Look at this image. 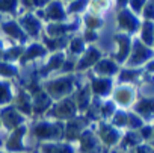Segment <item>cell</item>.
Wrapping results in <instances>:
<instances>
[{
    "instance_id": "48",
    "label": "cell",
    "mask_w": 154,
    "mask_h": 153,
    "mask_svg": "<svg viewBox=\"0 0 154 153\" xmlns=\"http://www.w3.org/2000/svg\"><path fill=\"white\" fill-rule=\"evenodd\" d=\"M152 49H154V47H152Z\"/></svg>"
},
{
    "instance_id": "27",
    "label": "cell",
    "mask_w": 154,
    "mask_h": 153,
    "mask_svg": "<svg viewBox=\"0 0 154 153\" xmlns=\"http://www.w3.org/2000/svg\"><path fill=\"white\" fill-rule=\"evenodd\" d=\"M14 87L11 84V81H5V79H0V108L8 106L12 103L14 100Z\"/></svg>"
},
{
    "instance_id": "40",
    "label": "cell",
    "mask_w": 154,
    "mask_h": 153,
    "mask_svg": "<svg viewBox=\"0 0 154 153\" xmlns=\"http://www.w3.org/2000/svg\"><path fill=\"white\" fill-rule=\"evenodd\" d=\"M97 38H98L97 30H89V29H86V30H85V35H83L85 43H92V41H95Z\"/></svg>"
},
{
    "instance_id": "26",
    "label": "cell",
    "mask_w": 154,
    "mask_h": 153,
    "mask_svg": "<svg viewBox=\"0 0 154 153\" xmlns=\"http://www.w3.org/2000/svg\"><path fill=\"white\" fill-rule=\"evenodd\" d=\"M143 76L142 68H131V67H124L118 73V82L122 85H133L139 82Z\"/></svg>"
},
{
    "instance_id": "25",
    "label": "cell",
    "mask_w": 154,
    "mask_h": 153,
    "mask_svg": "<svg viewBox=\"0 0 154 153\" xmlns=\"http://www.w3.org/2000/svg\"><path fill=\"white\" fill-rule=\"evenodd\" d=\"M39 153H77L74 144L66 141H54V142H41L38 144Z\"/></svg>"
},
{
    "instance_id": "24",
    "label": "cell",
    "mask_w": 154,
    "mask_h": 153,
    "mask_svg": "<svg viewBox=\"0 0 154 153\" xmlns=\"http://www.w3.org/2000/svg\"><path fill=\"white\" fill-rule=\"evenodd\" d=\"M48 55V50L45 49V46L42 44V43H39V41H35V43H30L26 49H24V52H23V55H21V58H20V64H26V62H30V61H36V59H39V58H45Z\"/></svg>"
},
{
    "instance_id": "23",
    "label": "cell",
    "mask_w": 154,
    "mask_h": 153,
    "mask_svg": "<svg viewBox=\"0 0 154 153\" xmlns=\"http://www.w3.org/2000/svg\"><path fill=\"white\" fill-rule=\"evenodd\" d=\"M66 59V53L65 52H54L48 56L47 62L42 65V68L39 70L41 76L44 78V76H48L51 73H57L59 70H62L63 67V62Z\"/></svg>"
},
{
    "instance_id": "8",
    "label": "cell",
    "mask_w": 154,
    "mask_h": 153,
    "mask_svg": "<svg viewBox=\"0 0 154 153\" xmlns=\"http://www.w3.org/2000/svg\"><path fill=\"white\" fill-rule=\"evenodd\" d=\"M95 126H97L95 133L103 147H115L121 142L122 130L116 129L109 121H98V123H95Z\"/></svg>"
},
{
    "instance_id": "5",
    "label": "cell",
    "mask_w": 154,
    "mask_h": 153,
    "mask_svg": "<svg viewBox=\"0 0 154 153\" xmlns=\"http://www.w3.org/2000/svg\"><path fill=\"white\" fill-rule=\"evenodd\" d=\"M29 133V127L26 124L9 132L3 142V151L6 153H27L29 147L26 145V135Z\"/></svg>"
},
{
    "instance_id": "18",
    "label": "cell",
    "mask_w": 154,
    "mask_h": 153,
    "mask_svg": "<svg viewBox=\"0 0 154 153\" xmlns=\"http://www.w3.org/2000/svg\"><path fill=\"white\" fill-rule=\"evenodd\" d=\"M53 103L54 102L51 100V97L44 90H41L39 93L32 96V115H35V117L47 115V112L50 111Z\"/></svg>"
},
{
    "instance_id": "38",
    "label": "cell",
    "mask_w": 154,
    "mask_h": 153,
    "mask_svg": "<svg viewBox=\"0 0 154 153\" xmlns=\"http://www.w3.org/2000/svg\"><path fill=\"white\" fill-rule=\"evenodd\" d=\"M143 20L146 21H154V2L152 0H148V3L145 5L143 11H142Z\"/></svg>"
},
{
    "instance_id": "45",
    "label": "cell",
    "mask_w": 154,
    "mask_h": 153,
    "mask_svg": "<svg viewBox=\"0 0 154 153\" xmlns=\"http://www.w3.org/2000/svg\"><path fill=\"white\" fill-rule=\"evenodd\" d=\"M152 145H154V139H152Z\"/></svg>"
},
{
    "instance_id": "14",
    "label": "cell",
    "mask_w": 154,
    "mask_h": 153,
    "mask_svg": "<svg viewBox=\"0 0 154 153\" xmlns=\"http://www.w3.org/2000/svg\"><path fill=\"white\" fill-rule=\"evenodd\" d=\"M116 23L121 29V32H125V33H133V32H137L139 27H140V20L136 17V14H133L128 8H122L119 9L118 15H116Z\"/></svg>"
},
{
    "instance_id": "36",
    "label": "cell",
    "mask_w": 154,
    "mask_h": 153,
    "mask_svg": "<svg viewBox=\"0 0 154 153\" xmlns=\"http://www.w3.org/2000/svg\"><path fill=\"white\" fill-rule=\"evenodd\" d=\"M20 5V0H0V12L15 15Z\"/></svg>"
},
{
    "instance_id": "22",
    "label": "cell",
    "mask_w": 154,
    "mask_h": 153,
    "mask_svg": "<svg viewBox=\"0 0 154 153\" xmlns=\"http://www.w3.org/2000/svg\"><path fill=\"white\" fill-rule=\"evenodd\" d=\"M12 106H15V109H18L24 117H30L32 115V96L26 88H21L15 93L14 100L11 103Z\"/></svg>"
},
{
    "instance_id": "30",
    "label": "cell",
    "mask_w": 154,
    "mask_h": 153,
    "mask_svg": "<svg viewBox=\"0 0 154 153\" xmlns=\"http://www.w3.org/2000/svg\"><path fill=\"white\" fill-rule=\"evenodd\" d=\"M20 76V70L14 62H6V61H0V79H14Z\"/></svg>"
},
{
    "instance_id": "3",
    "label": "cell",
    "mask_w": 154,
    "mask_h": 153,
    "mask_svg": "<svg viewBox=\"0 0 154 153\" xmlns=\"http://www.w3.org/2000/svg\"><path fill=\"white\" fill-rule=\"evenodd\" d=\"M77 115H79V111H77V106H75L72 97L69 96V97H65L62 100L54 102L45 117H48L50 120L65 123V121H68V120H71Z\"/></svg>"
},
{
    "instance_id": "15",
    "label": "cell",
    "mask_w": 154,
    "mask_h": 153,
    "mask_svg": "<svg viewBox=\"0 0 154 153\" xmlns=\"http://www.w3.org/2000/svg\"><path fill=\"white\" fill-rule=\"evenodd\" d=\"M77 142H79V148H80V153H98L101 150V142L94 130V127H89L86 129L80 138L77 139Z\"/></svg>"
},
{
    "instance_id": "33",
    "label": "cell",
    "mask_w": 154,
    "mask_h": 153,
    "mask_svg": "<svg viewBox=\"0 0 154 153\" xmlns=\"http://www.w3.org/2000/svg\"><path fill=\"white\" fill-rule=\"evenodd\" d=\"M110 6V0H91L89 2V9H91V14L94 15H100L104 14Z\"/></svg>"
},
{
    "instance_id": "43",
    "label": "cell",
    "mask_w": 154,
    "mask_h": 153,
    "mask_svg": "<svg viewBox=\"0 0 154 153\" xmlns=\"http://www.w3.org/2000/svg\"><path fill=\"white\" fill-rule=\"evenodd\" d=\"M33 153H39V150H38V148H36V150H35V151H33Z\"/></svg>"
},
{
    "instance_id": "31",
    "label": "cell",
    "mask_w": 154,
    "mask_h": 153,
    "mask_svg": "<svg viewBox=\"0 0 154 153\" xmlns=\"http://www.w3.org/2000/svg\"><path fill=\"white\" fill-rule=\"evenodd\" d=\"M86 50V44H85V40L83 37H72L69 38V43H68V52H69V56L72 58H77V56H82V53Z\"/></svg>"
},
{
    "instance_id": "17",
    "label": "cell",
    "mask_w": 154,
    "mask_h": 153,
    "mask_svg": "<svg viewBox=\"0 0 154 153\" xmlns=\"http://www.w3.org/2000/svg\"><path fill=\"white\" fill-rule=\"evenodd\" d=\"M131 111L136 112L143 123H152L154 121V97H142L139 100L134 102V105L131 106Z\"/></svg>"
},
{
    "instance_id": "46",
    "label": "cell",
    "mask_w": 154,
    "mask_h": 153,
    "mask_svg": "<svg viewBox=\"0 0 154 153\" xmlns=\"http://www.w3.org/2000/svg\"><path fill=\"white\" fill-rule=\"evenodd\" d=\"M0 127H2V123H0Z\"/></svg>"
},
{
    "instance_id": "29",
    "label": "cell",
    "mask_w": 154,
    "mask_h": 153,
    "mask_svg": "<svg viewBox=\"0 0 154 153\" xmlns=\"http://www.w3.org/2000/svg\"><path fill=\"white\" fill-rule=\"evenodd\" d=\"M140 41L149 47H154V21L143 20L140 23Z\"/></svg>"
},
{
    "instance_id": "47",
    "label": "cell",
    "mask_w": 154,
    "mask_h": 153,
    "mask_svg": "<svg viewBox=\"0 0 154 153\" xmlns=\"http://www.w3.org/2000/svg\"><path fill=\"white\" fill-rule=\"evenodd\" d=\"M69 2H72V0H69Z\"/></svg>"
},
{
    "instance_id": "7",
    "label": "cell",
    "mask_w": 154,
    "mask_h": 153,
    "mask_svg": "<svg viewBox=\"0 0 154 153\" xmlns=\"http://www.w3.org/2000/svg\"><path fill=\"white\" fill-rule=\"evenodd\" d=\"M91 124H92V123H91L83 114H79L77 117H74V118L65 121V123H63V126H65V129H63V141L71 142V144L75 142L86 129L91 127Z\"/></svg>"
},
{
    "instance_id": "20",
    "label": "cell",
    "mask_w": 154,
    "mask_h": 153,
    "mask_svg": "<svg viewBox=\"0 0 154 153\" xmlns=\"http://www.w3.org/2000/svg\"><path fill=\"white\" fill-rule=\"evenodd\" d=\"M71 97H72V100H74V103H75V106H77V111H79V114H83V112L89 108V105H91V102H92V99H94V96H92V93H91V88H89V84L75 88Z\"/></svg>"
},
{
    "instance_id": "39",
    "label": "cell",
    "mask_w": 154,
    "mask_h": 153,
    "mask_svg": "<svg viewBox=\"0 0 154 153\" xmlns=\"http://www.w3.org/2000/svg\"><path fill=\"white\" fill-rule=\"evenodd\" d=\"M133 153H154V145L149 142H142L133 148Z\"/></svg>"
},
{
    "instance_id": "37",
    "label": "cell",
    "mask_w": 154,
    "mask_h": 153,
    "mask_svg": "<svg viewBox=\"0 0 154 153\" xmlns=\"http://www.w3.org/2000/svg\"><path fill=\"white\" fill-rule=\"evenodd\" d=\"M148 3V0H128L127 8L133 12V14H142L145 5Z\"/></svg>"
},
{
    "instance_id": "44",
    "label": "cell",
    "mask_w": 154,
    "mask_h": 153,
    "mask_svg": "<svg viewBox=\"0 0 154 153\" xmlns=\"http://www.w3.org/2000/svg\"><path fill=\"white\" fill-rule=\"evenodd\" d=\"M0 153H6V151H3V150H0Z\"/></svg>"
},
{
    "instance_id": "41",
    "label": "cell",
    "mask_w": 154,
    "mask_h": 153,
    "mask_svg": "<svg viewBox=\"0 0 154 153\" xmlns=\"http://www.w3.org/2000/svg\"><path fill=\"white\" fill-rule=\"evenodd\" d=\"M145 70H146L148 73H154V58H152L148 64H145Z\"/></svg>"
},
{
    "instance_id": "4",
    "label": "cell",
    "mask_w": 154,
    "mask_h": 153,
    "mask_svg": "<svg viewBox=\"0 0 154 153\" xmlns=\"http://www.w3.org/2000/svg\"><path fill=\"white\" fill-rule=\"evenodd\" d=\"M152 58H154V49L152 47L143 44L140 40H133L131 52H130V56L125 62V67L140 68V65L148 64Z\"/></svg>"
},
{
    "instance_id": "12",
    "label": "cell",
    "mask_w": 154,
    "mask_h": 153,
    "mask_svg": "<svg viewBox=\"0 0 154 153\" xmlns=\"http://www.w3.org/2000/svg\"><path fill=\"white\" fill-rule=\"evenodd\" d=\"M89 88H91V93H92L94 97L104 100L109 96H112L115 84H113L112 78H101V76L92 74L91 81H89Z\"/></svg>"
},
{
    "instance_id": "42",
    "label": "cell",
    "mask_w": 154,
    "mask_h": 153,
    "mask_svg": "<svg viewBox=\"0 0 154 153\" xmlns=\"http://www.w3.org/2000/svg\"><path fill=\"white\" fill-rule=\"evenodd\" d=\"M5 50H6V49H5V41H3L2 38H0V55H2Z\"/></svg>"
},
{
    "instance_id": "28",
    "label": "cell",
    "mask_w": 154,
    "mask_h": 153,
    "mask_svg": "<svg viewBox=\"0 0 154 153\" xmlns=\"http://www.w3.org/2000/svg\"><path fill=\"white\" fill-rule=\"evenodd\" d=\"M143 141H142V138H140V135H139V132L137 130H125V133H122V138H121V142H119V145L122 147V148H130V150H133L134 147H137L139 144H142Z\"/></svg>"
},
{
    "instance_id": "2",
    "label": "cell",
    "mask_w": 154,
    "mask_h": 153,
    "mask_svg": "<svg viewBox=\"0 0 154 153\" xmlns=\"http://www.w3.org/2000/svg\"><path fill=\"white\" fill-rule=\"evenodd\" d=\"M42 90L51 97L53 102L62 100L65 97L72 96L75 90V78L74 74H63L57 78H50L42 82Z\"/></svg>"
},
{
    "instance_id": "6",
    "label": "cell",
    "mask_w": 154,
    "mask_h": 153,
    "mask_svg": "<svg viewBox=\"0 0 154 153\" xmlns=\"http://www.w3.org/2000/svg\"><path fill=\"white\" fill-rule=\"evenodd\" d=\"M35 14L38 18L47 23H62L68 20L66 8L62 0H51L44 9H38L35 11Z\"/></svg>"
},
{
    "instance_id": "11",
    "label": "cell",
    "mask_w": 154,
    "mask_h": 153,
    "mask_svg": "<svg viewBox=\"0 0 154 153\" xmlns=\"http://www.w3.org/2000/svg\"><path fill=\"white\" fill-rule=\"evenodd\" d=\"M112 100L119 109H127L136 102V90L133 85H119L113 88Z\"/></svg>"
},
{
    "instance_id": "35",
    "label": "cell",
    "mask_w": 154,
    "mask_h": 153,
    "mask_svg": "<svg viewBox=\"0 0 154 153\" xmlns=\"http://www.w3.org/2000/svg\"><path fill=\"white\" fill-rule=\"evenodd\" d=\"M91 0H72L69 2V5L66 6V14L72 15V14H80L82 11H85L89 6Z\"/></svg>"
},
{
    "instance_id": "10",
    "label": "cell",
    "mask_w": 154,
    "mask_h": 153,
    "mask_svg": "<svg viewBox=\"0 0 154 153\" xmlns=\"http://www.w3.org/2000/svg\"><path fill=\"white\" fill-rule=\"evenodd\" d=\"M18 23L21 26V29L26 32V35L29 38H35L38 40L42 32H44V21L41 18L36 17L35 12H26L18 18Z\"/></svg>"
},
{
    "instance_id": "19",
    "label": "cell",
    "mask_w": 154,
    "mask_h": 153,
    "mask_svg": "<svg viewBox=\"0 0 154 153\" xmlns=\"http://www.w3.org/2000/svg\"><path fill=\"white\" fill-rule=\"evenodd\" d=\"M2 30L14 41H17L18 44L24 46L27 41H29V37L26 35V32L21 29L20 23L14 18H9V20H5L2 23Z\"/></svg>"
},
{
    "instance_id": "21",
    "label": "cell",
    "mask_w": 154,
    "mask_h": 153,
    "mask_svg": "<svg viewBox=\"0 0 154 153\" xmlns=\"http://www.w3.org/2000/svg\"><path fill=\"white\" fill-rule=\"evenodd\" d=\"M121 70V65H118L113 59H100L94 68H92V73L95 76H101V78H115V76H118Z\"/></svg>"
},
{
    "instance_id": "13",
    "label": "cell",
    "mask_w": 154,
    "mask_h": 153,
    "mask_svg": "<svg viewBox=\"0 0 154 153\" xmlns=\"http://www.w3.org/2000/svg\"><path fill=\"white\" fill-rule=\"evenodd\" d=\"M131 44H133V40L128 33L125 32H118L115 35V46H116V50L113 53V61L119 65V64H125L128 56H130V52H131Z\"/></svg>"
},
{
    "instance_id": "16",
    "label": "cell",
    "mask_w": 154,
    "mask_h": 153,
    "mask_svg": "<svg viewBox=\"0 0 154 153\" xmlns=\"http://www.w3.org/2000/svg\"><path fill=\"white\" fill-rule=\"evenodd\" d=\"M101 56H103V53H101V50L98 47L88 46L86 50L79 58V61L75 62V71H85V70L94 68V65L101 59Z\"/></svg>"
},
{
    "instance_id": "1",
    "label": "cell",
    "mask_w": 154,
    "mask_h": 153,
    "mask_svg": "<svg viewBox=\"0 0 154 153\" xmlns=\"http://www.w3.org/2000/svg\"><path fill=\"white\" fill-rule=\"evenodd\" d=\"M63 123L50 120V118H39L33 123V126L29 129V133L32 138L41 142H54V141H63Z\"/></svg>"
},
{
    "instance_id": "9",
    "label": "cell",
    "mask_w": 154,
    "mask_h": 153,
    "mask_svg": "<svg viewBox=\"0 0 154 153\" xmlns=\"http://www.w3.org/2000/svg\"><path fill=\"white\" fill-rule=\"evenodd\" d=\"M27 117H24L18 109H15V106L8 105L0 108V123H2V127H5L8 132L26 124Z\"/></svg>"
},
{
    "instance_id": "32",
    "label": "cell",
    "mask_w": 154,
    "mask_h": 153,
    "mask_svg": "<svg viewBox=\"0 0 154 153\" xmlns=\"http://www.w3.org/2000/svg\"><path fill=\"white\" fill-rule=\"evenodd\" d=\"M116 109H118V106L113 103V100H107V99L101 100V106H100L101 121H109L113 117V114L116 112Z\"/></svg>"
},
{
    "instance_id": "34",
    "label": "cell",
    "mask_w": 154,
    "mask_h": 153,
    "mask_svg": "<svg viewBox=\"0 0 154 153\" xmlns=\"http://www.w3.org/2000/svg\"><path fill=\"white\" fill-rule=\"evenodd\" d=\"M82 20H83L86 29H89V30H98L104 24V20L100 15H94V14H86Z\"/></svg>"
}]
</instances>
